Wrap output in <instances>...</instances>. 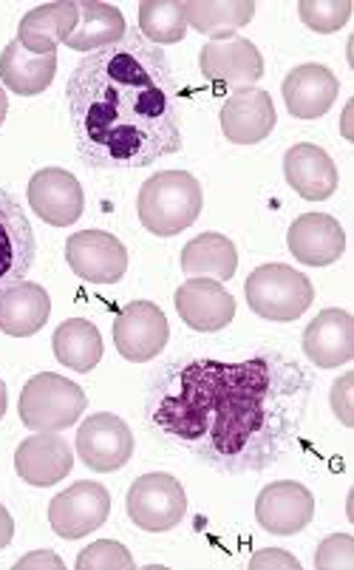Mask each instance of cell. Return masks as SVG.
<instances>
[{"mask_svg": "<svg viewBox=\"0 0 354 570\" xmlns=\"http://www.w3.org/2000/svg\"><path fill=\"white\" fill-rule=\"evenodd\" d=\"M309 397L312 377L281 352L187 357L156 375L148 420L156 434L222 474H253L293 449Z\"/></svg>", "mask_w": 354, "mask_h": 570, "instance_id": "1", "label": "cell"}, {"mask_svg": "<svg viewBox=\"0 0 354 570\" xmlns=\"http://www.w3.org/2000/svg\"><path fill=\"white\" fill-rule=\"evenodd\" d=\"M77 154L100 170L148 168L181 151L176 77L139 32L82 57L66 82Z\"/></svg>", "mask_w": 354, "mask_h": 570, "instance_id": "2", "label": "cell"}, {"mask_svg": "<svg viewBox=\"0 0 354 570\" xmlns=\"http://www.w3.org/2000/svg\"><path fill=\"white\" fill-rule=\"evenodd\" d=\"M205 196L199 179L187 170H163L142 185L137 196V214L145 230L154 236H176L199 219Z\"/></svg>", "mask_w": 354, "mask_h": 570, "instance_id": "3", "label": "cell"}, {"mask_svg": "<svg viewBox=\"0 0 354 570\" xmlns=\"http://www.w3.org/2000/svg\"><path fill=\"white\" fill-rule=\"evenodd\" d=\"M86 406V392L75 381L55 372H40L29 377L20 392L18 412L31 432H66L82 417Z\"/></svg>", "mask_w": 354, "mask_h": 570, "instance_id": "4", "label": "cell"}, {"mask_svg": "<svg viewBox=\"0 0 354 570\" xmlns=\"http://www.w3.org/2000/svg\"><path fill=\"white\" fill-rule=\"evenodd\" d=\"M247 304L267 321H298L315 302V287L301 269L289 264H262L249 273Z\"/></svg>", "mask_w": 354, "mask_h": 570, "instance_id": "5", "label": "cell"}, {"mask_svg": "<svg viewBox=\"0 0 354 570\" xmlns=\"http://www.w3.org/2000/svg\"><path fill=\"white\" fill-rule=\"evenodd\" d=\"M125 511L137 528L148 533L174 531L187 514V494L174 474L154 471L134 480Z\"/></svg>", "mask_w": 354, "mask_h": 570, "instance_id": "6", "label": "cell"}, {"mask_svg": "<svg viewBox=\"0 0 354 570\" xmlns=\"http://www.w3.org/2000/svg\"><path fill=\"white\" fill-rule=\"evenodd\" d=\"M111 514V494L106 485L80 480L71 489L60 491L49 505L51 531L62 539H80L106 525Z\"/></svg>", "mask_w": 354, "mask_h": 570, "instance_id": "7", "label": "cell"}, {"mask_svg": "<svg viewBox=\"0 0 354 570\" xmlns=\"http://www.w3.org/2000/svg\"><path fill=\"white\" fill-rule=\"evenodd\" d=\"M170 341V324L154 302H131L114 321V344L131 364H148Z\"/></svg>", "mask_w": 354, "mask_h": 570, "instance_id": "8", "label": "cell"}, {"mask_svg": "<svg viewBox=\"0 0 354 570\" xmlns=\"http://www.w3.org/2000/svg\"><path fill=\"white\" fill-rule=\"evenodd\" d=\"M77 454L86 469L97 474H111L134 458V432L117 414H91L77 429Z\"/></svg>", "mask_w": 354, "mask_h": 570, "instance_id": "9", "label": "cell"}, {"mask_svg": "<svg viewBox=\"0 0 354 570\" xmlns=\"http://www.w3.org/2000/svg\"><path fill=\"white\" fill-rule=\"evenodd\" d=\"M71 273L91 284H117L128 273V247L106 230H80L66 242Z\"/></svg>", "mask_w": 354, "mask_h": 570, "instance_id": "10", "label": "cell"}, {"mask_svg": "<svg viewBox=\"0 0 354 570\" xmlns=\"http://www.w3.org/2000/svg\"><path fill=\"white\" fill-rule=\"evenodd\" d=\"M35 256L38 242L23 205L0 188V293L23 282Z\"/></svg>", "mask_w": 354, "mask_h": 570, "instance_id": "11", "label": "cell"}, {"mask_svg": "<svg viewBox=\"0 0 354 570\" xmlns=\"http://www.w3.org/2000/svg\"><path fill=\"white\" fill-rule=\"evenodd\" d=\"M29 196L31 210L38 214L51 227H69L86 210V194L82 185L77 183V176L62 168H43L29 179Z\"/></svg>", "mask_w": 354, "mask_h": 570, "instance_id": "12", "label": "cell"}, {"mask_svg": "<svg viewBox=\"0 0 354 570\" xmlns=\"http://www.w3.org/2000/svg\"><path fill=\"white\" fill-rule=\"evenodd\" d=\"M312 517H315V497L295 480L269 483L255 500V520L275 537L301 533L309 525Z\"/></svg>", "mask_w": 354, "mask_h": 570, "instance_id": "13", "label": "cell"}, {"mask_svg": "<svg viewBox=\"0 0 354 570\" xmlns=\"http://www.w3.org/2000/svg\"><path fill=\"white\" fill-rule=\"evenodd\" d=\"M174 302L179 318L196 333H218L236 318V298L216 278H187Z\"/></svg>", "mask_w": 354, "mask_h": 570, "instance_id": "14", "label": "cell"}, {"mask_svg": "<svg viewBox=\"0 0 354 570\" xmlns=\"http://www.w3.org/2000/svg\"><path fill=\"white\" fill-rule=\"evenodd\" d=\"M222 131L236 145H258L273 134L275 106L273 97L258 86L236 88L222 106Z\"/></svg>", "mask_w": 354, "mask_h": 570, "instance_id": "15", "label": "cell"}, {"mask_svg": "<svg viewBox=\"0 0 354 570\" xmlns=\"http://www.w3.org/2000/svg\"><path fill=\"white\" fill-rule=\"evenodd\" d=\"M199 69L210 82L247 88L264 77V57L247 38L207 40L199 51Z\"/></svg>", "mask_w": 354, "mask_h": 570, "instance_id": "16", "label": "cell"}, {"mask_svg": "<svg viewBox=\"0 0 354 570\" xmlns=\"http://www.w3.org/2000/svg\"><path fill=\"white\" fill-rule=\"evenodd\" d=\"M75 452L57 432H38L26 438L14 452V471L20 480L38 489H49L71 474Z\"/></svg>", "mask_w": 354, "mask_h": 570, "instance_id": "17", "label": "cell"}, {"mask_svg": "<svg viewBox=\"0 0 354 570\" xmlns=\"http://www.w3.org/2000/svg\"><path fill=\"white\" fill-rule=\"evenodd\" d=\"M286 245L289 253L301 264L309 267H330L346 250V233L341 222L326 214H304L293 222L286 233Z\"/></svg>", "mask_w": 354, "mask_h": 570, "instance_id": "18", "label": "cell"}, {"mask_svg": "<svg viewBox=\"0 0 354 570\" xmlns=\"http://www.w3.org/2000/svg\"><path fill=\"white\" fill-rule=\"evenodd\" d=\"M304 352L321 370H335L354 357V318L346 309L330 307L304 330Z\"/></svg>", "mask_w": 354, "mask_h": 570, "instance_id": "19", "label": "cell"}, {"mask_svg": "<svg viewBox=\"0 0 354 570\" xmlns=\"http://www.w3.org/2000/svg\"><path fill=\"white\" fill-rule=\"evenodd\" d=\"M286 111L298 119H317L324 117L337 100L341 82L332 75V69L321 63H304L286 75L284 86Z\"/></svg>", "mask_w": 354, "mask_h": 570, "instance_id": "20", "label": "cell"}, {"mask_svg": "<svg viewBox=\"0 0 354 570\" xmlns=\"http://www.w3.org/2000/svg\"><path fill=\"white\" fill-rule=\"evenodd\" d=\"M284 176L301 199L324 202L337 190V165L321 145H293L284 157Z\"/></svg>", "mask_w": 354, "mask_h": 570, "instance_id": "21", "label": "cell"}, {"mask_svg": "<svg viewBox=\"0 0 354 570\" xmlns=\"http://www.w3.org/2000/svg\"><path fill=\"white\" fill-rule=\"evenodd\" d=\"M77 3L75 0H55L23 14L18 26V43L31 55H55L57 46L66 43L77 29Z\"/></svg>", "mask_w": 354, "mask_h": 570, "instance_id": "22", "label": "cell"}, {"mask_svg": "<svg viewBox=\"0 0 354 570\" xmlns=\"http://www.w3.org/2000/svg\"><path fill=\"white\" fill-rule=\"evenodd\" d=\"M51 298L40 284L18 282L0 293V330L12 338H31L46 326Z\"/></svg>", "mask_w": 354, "mask_h": 570, "instance_id": "23", "label": "cell"}, {"mask_svg": "<svg viewBox=\"0 0 354 570\" xmlns=\"http://www.w3.org/2000/svg\"><path fill=\"white\" fill-rule=\"evenodd\" d=\"M57 75V51L55 55H31L18 40L3 49L0 55V80L7 82L9 91L20 97L43 95Z\"/></svg>", "mask_w": 354, "mask_h": 570, "instance_id": "24", "label": "cell"}, {"mask_svg": "<svg viewBox=\"0 0 354 570\" xmlns=\"http://www.w3.org/2000/svg\"><path fill=\"white\" fill-rule=\"evenodd\" d=\"M77 29L69 35L66 46L75 51H100L106 46L119 43L128 35L122 12L111 3L100 0H80L77 3Z\"/></svg>", "mask_w": 354, "mask_h": 570, "instance_id": "25", "label": "cell"}, {"mask_svg": "<svg viewBox=\"0 0 354 570\" xmlns=\"http://www.w3.org/2000/svg\"><path fill=\"white\" fill-rule=\"evenodd\" d=\"M181 269L190 278H216L230 282L238 269V250L222 233H201L181 250Z\"/></svg>", "mask_w": 354, "mask_h": 570, "instance_id": "26", "label": "cell"}, {"mask_svg": "<svg viewBox=\"0 0 354 570\" xmlns=\"http://www.w3.org/2000/svg\"><path fill=\"white\" fill-rule=\"evenodd\" d=\"M51 350L62 366L75 372H91L102 361V335L100 330L86 318L62 321L55 330Z\"/></svg>", "mask_w": 354, "mask_h": 570, "instance_id": "27", "label": "cell"}, {"mask_svg": "<svg viewBox=\"0 0 354 570\" xmlns=\"http://www.w3.org/2000/svg\"><path fill=\"white\" fill-rule=\"evenodd\" d=\"M255 14V3L249 0H218V3H205V0H190L185 3L187 26L196 32L207 35L213 40L236 38L242 26H247Z\"/></svg>", "mask_w": 354, "mask_h": 570, "instance_id": "28", "label": "cell"}, {"mask_svg": "<svg viewBox=\"0 0 354 570\" xmlns=\"http://www.w3.org/2000/svg\"><path fill=\"white\" fill-rule=\"evenodd\" d=\"M139 35L154 46L181 43L187 35L185 3H179V0H145V3H139Z\"/></svg>", "mask_w": 354, "mask_h": 570, "instance_id": "29", "label": "cell"}, {"mask_svg": "<svg viewBox=\"0 0 354 570\" xmlns=\"http://www.w3.org/2000/svg\"><path fill=\"white\" fill-rule=\"evenodd\" d=\"M298 14L312 32L332 35L348 23L352 3L348 0H301Z\"/></svg>", "mask_w": 354, "mask_h": 570, "instance_id": "30", "label": "cell"}, {"mask_svg": "<svg viewBox=\"0 0 354 570\" xmlns=\"http://www.w3.org/2000/svg\"><path fill=\"white\" fill-rule=\"evenodd\" d=\"M137 562L128 553V548L114 542V539H100L88 546L86 551L77 557V570H134Z\"/></svg>", "mask_w": 354, "mask_h": 570, "instance_id": "31", "label": "cell"}, {"mask_svg": "<svg viewBox=\"0 0 354 570\" xmlns=\"http://www.w3.org/2000/svg\"><path fill=\"white\" fill-rule=\"evenodd\" d=\"M317 570H352L354 568V539L348 533L326 537L315 553Z\"/></svg>", "mask_w": 354, "mask_h": 570, "instance_id": "32", "label": "cell"}, {"mask_svg": "<svg viewBox=\"0 0 354 570\" xmlns=\"http://www.w3.org/2000/svg\"><path fill=\"white\" fill-rule=\"evenodd\" d=\"M332 412L343 426H354V372H346L332 386Z\"/></svg>", "mask_w": 354, "mask_h": 570, "instance_id": "33", "label": "cell"}, {"mask_svg": "<svg viewBox=\"0 0 354 570\" xmlns=\"http://www.w3.org/2000/svg\"><path fill=\"white\" fill-rule=\"evenodd\" d=\"M262 568L301 570V562L293 557V553L278 551V548H267V551H258L253 559H249V570H262Z\"/></svg>", "mask_w": 354, "mask_h": 570, "instance_id": "34", "label": "cell"}, {"mask_svg": "<svg viewBox=\"0 0 354 570\" xmlns=\"http://www.w3.org/2000/svg\"><path fill=\"white\" fill-rule=\"evenodd\" d=\"M18 570H26V568H55V570H62L66 564H62V559H57V553L51 551H38V553H29V557L20 559L18 564H14Z\"/></svg>", "mask_w": 354, "mask_h": 570, "instance_id": "35", "label": "cell"}, {"mask_svg": "<svg viewBox=\"0 0 354 570\" xmlns=\"http://www.w3.org/2000/svg\"><path fill=\"white\" fill-rule=\"evenodd\" d=\"M12 537H14V520L7 508L0 505V551L12 542Z\"/></svg>", "mask_w": 354, "mask_h": 570, "instance_id": "36", "label": "cell"}, {"mask_svg": "<svg viewBox=\"0 0 354 570\" xmlns=\"http://www.w3.org/2000/svg\"><path fill=\"white\" fill-rule=\"evenodd\" d=\"M7 406H9V392H7V383L0 381V420H3V414H7Z\"/></svg>", "mask_w": 354, "mask_h": 570, "instance_id": "37", "label": "cell"}, {"mask_svg": "<svg viewBox=\"0 0 354 570\" xmlns=\"http://www.w3.org/2000/svg\"><path fill=\"white\" fill-rule=\"evenodd\" d=\"M7 114H9V100H7V91H3V86H0V126H3Z\"/></svg>", "mask_w": 354, "mask_h": 570, "instance_id": "38", "label": "cell"}]
</instances>
